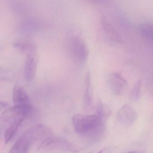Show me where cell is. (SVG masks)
Masks as SVG:
<instances>
[{
	"mask_svg": "<svg viewBox=\"0 0 153 153\" xmlns=\"http://www.w3.org/2000/svg\"><path fill=\"white\" fill-rule=\"evenodd\" d=\"M105 120L98 114H75L72 123L77 134L83 137L94 138L102 134Z\"/></svg>",
	"mask_w": 153,
	"mask_h": 153,
	"instance_id": "cell-1",
	"label": "cell"
},
{
	"mask_svg": "<svg viewBox=\"0 0 153 153\" xmlns=\"http://www.w3.org/2000/svg\"><path fill=\"white\" fill-rule=\"evenodd\" d=\"M51 131L42 125H37L26 131L15 142L10 153H27L34 142L51 135Z\"/></svg>",
	"mask_w": 153,
	"mask_h": 153,
	"instance_id": "cell-2",
	"label": "cell"
},
{
	"mask_svg": "<svg viewBox=\"0 0 153 153\" xmlns=\"http://www.w3.org/2000/svg\"><path fill=\"white\" fill-rule=\"evenodd\" d=\"M69 47L71 57L74 61L80 64L86 62L89 55V51L87 45L81 37L78 36L72 37Z\"/></svg>",
	"mask_w": 153,
	"mask_h": 153,
	"instance_id": "cell-3",
	"label": "cell"
},
{
	"mask_svg": "<svg viewBox=\"0 0 153 153\" xmlns=\"http://www.w3.org/2000/svg\"><path fill=\"white\" fill-rule=\"evenodd\" d=\"M32 105H15L5 109L0 116V120L7 122L19 118H24L29 115L32 112Z\"/></svg>",
	"mask_w": 153,
	"mask_h": 153,
	"instance_id": "cell-4",
	"label": "cell"
},
{
	"mask_svg": "<svg viewBox=\"0 0 153 153\" xmlns=\"http://www.w3.org/2000/svg\"><path fill=\"white\" fill-rule=\"evenodd\" d=\"M137 118V114L134 108L130 105H125L118 111L116 120L120 124L124 127L132 126Z\"/></svg>",
	"mask_w": 153,
	"mask_h": 153,
	"instance_id": "cell-5",
	"label": "cell"
},
{
	"mask_svg": "<svg viewBox=\"0 0 153 153\" xmlns=\"http://www.w3.org/2000/svg\"><path fill=\"white\" fill-rule=\"evenodd\" d=\"M108 82L111 91L116 96L123 94L128 85L127 81L117 72H113L109 75Z\"/></svg>",
	"mask_w": 153,
	"mask_h": 153,
	"instance_id": "cell-6",
	"label": "cell"
},
{
	"mask_svg": "<svg viewBox=\"0 0 153 153\" xmlns=\"http://www.w3.org/2000/svg\"><path fill=\"white\" fill-rule=\"evenodd\" d=\"M46 149L70 150L72 149V146L69 142L63 139L51 135L43 140L38 148L39 149Z\"/></svg>",
	"mask_w": 153,
	"mask_h": 153,
	"instance_id": "cell-7",
	"label": "cell"
},
{
	"mask_svg": "<svg viewBox=\"0 0 153 153\" xmlns=\"http://www.w3.org/2000/svg\"><path fill=\"white\" fill-rule=\"evenodd\" d=\"M101 25L105 36L110 41L116 43L123 44L124 43L121 36L117 32L114 27L112 25L110 24L104 17L101 19Z\"/></svg>",
	"mask_w": 153,
	"mask_h": 153,
	"instance_id": "cell-8",
	"label": "cell"
},
{
	"mask_svg": "<svg viewBox=\"0 0 153 153\" xmlns=\"http://www.w3.org/2000/svg\"><path fill=\"white\" fill-rule=\"evenodd\" d=\"M13 100L15 105H31V100L23 87L16 85L13 90Z\"/></svg>",
	"mask_w": 153,
	"mask_h": 153,
	"instance_id": "cell-9",
	"label": "cell"
},
{
	"mask_svg": "<svg viewBox=\"0 0 153 153\" xmlns=\"http://www.w3.org/2000/svg\"><path fill=\"white\" fill-rule=\"evenodd\" d=\"M36 63L35 59L32 55L27 56L24 68L25 77L27 81L30 82L33 80L36 71Z\"/></svg>",
	"mask_w": 153,
	"mask_h": 153,
	"instance_id": "cell-10",
	"label": "cell"
},
{
	"mask_svg": "<svg viewBox=\"0 0 153 153\" xmlns=\"http://www.w3.org/2000/svg\"><path fill=\"white\" fill-rule=\"evenodd\" d=\"M24 120V118H19L14 120L9 128L6 130L5 134V141L6 144L8 143L15 137Z\"/></svg>",
	"mask_w": 153,
	"mask_h": 153,
	"instance_id": "cell-11",
	"label": "cell"
},
{
	"mask_svg": "<svg viewBox=\"0 0 153 153\" xmlns=\"http://www.w3.org/2000/svg\"><path fill=\"white\" fill-rule=\"evenodd\" d=\"M86 88L84 94L83 99V106L85 109L90 108L92 106L93 102V95L91 88V76L89 72L87 75Z\"/></svg>",
	"mask_w": 153,
	"mask_h": 153,
	"instance_id": "cell-12",
	"label": "cell"
},
{
	"mask_svg": "<svg viewBox=\"0 0 153 153\" xmlns=\"http://www.w3.org/2000/svg\"><path fill=\"white\" fill-rule=\"evenodd\" d=\"M139 30L141 36L145 39L152 41L153 38V25L150 23H144L139 26Z\"/></svg>",
	"mask_w": 153,
	"mask_h": 153,
	"instance_id": "cell-13",
	"label": "cell"
},
{
	"mask_svg": "<svg viewBox=\"0 0 153 153\" xmlns=\"http://www.w3.org/2000/svg\"><path fill=\"white\" fill-rule=\"evenodd\" d=\"M141 81L140 79L137 80L134 84L130 92L129 97L131 100L136 102L139 99L140 95Z\"/></svg>",
	"mask_w": 153,
	"mask_h": 153,
	"instance_id": "cell-14",
	"label": "cell"
},
{
	"mask_svg": "<svg viewBox=\"0 0 153 153\" xmlns=\"http://www.w3.org/2000/svg\"><path fill=\"white\" fill-rule=\"evenodd\" d=\"M97 114L105 120L110 115V110L101 101H99L97 106Z\"/></svg>",
	"mask_w": 153,
	"mask_h": 153,
	"instance_id": "cell-15",
	"label": "cell"
},
{
	"mask_svg": "<svg viewBox=\"0 0 153 153\" xmlns=\"http://www.w3.org/2000/svg\"><path fill=\"white\" fill-rule=\"evenodd\" d=\"M8 104L5 102L0 101V111L5 110L7 107Z\"/></svg>",
	"mask_w": 153,
	"mask_h": 153,
	"instance_id": "cell-16",
	"label": "cell"
},
{
	"mask_svg": "<svg viewBox=\"0 0 153 153\" xmlns=\"http://www.w3.org/2000/svg\"><path fill=\"white\" fill-rule=\"evenodd\" d=\"M93 1H99V0H93Z\"/></svg>",
	"mask_w": 153,
	"mask_h": 153,
	"instance_id": "cell-17",
	"label": "cell"
}]
</instances>
